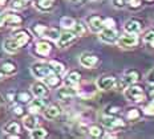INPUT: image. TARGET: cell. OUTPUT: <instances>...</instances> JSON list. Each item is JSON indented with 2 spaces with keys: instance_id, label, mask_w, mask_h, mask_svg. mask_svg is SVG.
Wrapping results in <instances>:
<instances>
[{
  "instance_id": "obj_45",
  "label": "cell",
  "mask_w": 154,
  "mask_h": 139,
  "mask_svg": "<svg viewBox=\"0 0 154 139\" xmlns=\"http://www.w3.org/2000/svg\"><path fill=\"white\" fill-rule=\"evenodd\" d=\"M70 3H73V4H80V3H82V0H70Z\"/></svg>"
},
{
  "instance_id": "obj_1",
  "label": "cell",
  "mask_w": 154,
  "mask_h": 139,
  "mask_svg": "<svg viewBox=\"0 0 154 139\" xmlns=\"http://www.w3.org/2000/svg\"><path fill=\"white\" fill-rule=\"evenodd\" d=\"M124 94H125V98L130 102H134V103H142L146 101V90L142 85L140 83L134 82V83H130L128 85L124 90Z\"/></svg>"
},
{
  "instance_id": "obj_26",
  "label": "cell",
  "mask_w": 154,
  "mask_h": 139,
  "mask_svg": "<svg viewBox=\"0 0 154 139\" xmlns=\"http://www.w3.org/2000/svg\"><path fill=\"white\" fill-rule=\"evenodd\" d=\"M53 2L54 0H35V7L41 12H47L53 8Z\"/></svg>"
},
{
  "instance_id": "obj_22",
  "label": "cell",
  "mask_w": 154,
  "mask_h": 139,
  "mask_svg": "<svg viewBox=\"0 0 154 139\" xmlns=\"http://www.w3.org/2000/svg\"><path fill=\"white\" fill-rule=\"evenodd\" d=\"M38 125V119L36 117V114H32V113H29L28 115H24L23 118V126L27 130H33V128H36Z\"/></svg>"
},
{
  "instance_id": "obj_23",
  "label": "cell",
  "mask_w": 154,
  "mask_h": 139,
  "mask_svg": "<svg viewBox=\"0 0 154 139\" xmlns=\"http://www.w3.org/2000/svg\"><path fill=\"white\" fill-rule=\"evenodd\" d=\"M3 48H4V50L7 53H16V52L20 49V45L17 44V41L14 37H8L3 43Z\"/></svg>"
},
{
  "instance_id": "obj_46",
  "label": "cell",
  "mask_w": 154,
  "mask_h": 139,
  "mask_svg": "<svg viewBox=\"0 0 154 139\" xmlns=\"http://www.w3.org/2000/svg\"><path fill=\"white\" fill-rule=\"evenodd\" d=\"M8 0H0V5H5Z\"/></svg>"
},
{
  "instance_id": "obj_12",
  "label": "cell",
  "mask_w": 154,
  "mask_h": 139,
  "mask_svg": "<svg viewBox=\"0 0 154 139\" xmlns=\"http://www.w3.org/2000/svg\"><path fill=\"white\" fill-rule=\"evenodd\" d=\"M86 25L92 32L98 33L102 28H104V19L100 15H92L86 19Z\"/></svg>"
},
{
  "instance_id": "obj_35",
  "label": "cell",
  "mask_w": 154,
  "mask_h": 139,
  "mask_svg": "<svg viewBox=\"0 0 154 139\" xmlns=\"http://www.w3.org/2000/svg\"><path fill=\"white\" fill-rule=\"evenodd\" d=\"M121 111V107L117 105H109L105 107V111L104 114H108V115H117L118 113Z\"/></svg>"
},
{
  "instance_id": "obj_34",
  "label": "cell",
  "mask_w": 154,
  "mask_h": 139,
  "mask_svg": "<svg viewBox=\"0 0 154 139\" xmlns=\"http://www.w3.org/2000/svg\"><path fill=\"white\" fill-rule=\"evenodd\" d=\"M27 7V0H12L11 2V8L16 9V11H20Z\"/></svg>"
},
{
  "instance_id": "obj_19",
  "label": "cell",
  "mask_w": 154,
  "mask_h": 139,
  "mask_svg": "<svg viewBox=\"0 0 154 139\" xmlns=\"http://www.w3.org/2000/svg\"><path fill=\"white\" fill-rule=\"evenodd\" d=\"M4 21L5 25H9V27H19V25L23 24V17L17 14H14V12H5L4 14Z\"/></svg>"
},
{
  "instance_id": "obj_20",
  "label": "cell",
  "mask_w": 154,
  "mask_h": 139,
  "mask_svg": "<svg viewBox=\"0 0 154 139\" xmlns=\"http://www.w3.org/2000/svg\"><path fill=\"white\" fill-rule=\"evenodd\" d=\"M81 81V73L79 70H72L66 74L65 80H64V85H68V86H76L80 83Z\"/></svg>"
},
{
  "instance_id": "obj_27",
  "label": "cell",
  "mask_w": 154,
  "mask_h": 139,
  "mask_svg": "<svg viewBox=\"0 0 154 139\" xmlns=\"http://www.w3.org/2000/svg\"><path fill=\"white\" fill-rule=\"evenodd\" d=\"M72 29L77 35V37H81V36H85L86 32H88V25H86L84 21L79 20V21L75 23V25H73Z\"/></svg>"
},
{
  "instance_id": "obj_15",
  "label": "cell",
  "mask_w": 154,
  "mask_h": 139,
  "mask_svg": "<svg viewBox=\"0 0 154 139\" xmlns=\"http://www.w3.org/2000/svg\"><path fill=\"white\" fill-rule=\"evenodd\" d=\"M143 28V24L142 21L138 20V19L133 17V19H129L126 23L124 24V29L125 32H128V33H136L138 35L141 31H142Z\"/></svg>"
},
{
  "instance_id": "obj_7",
  "label": "cell",
  "mask_w": 154,
  "mask_h": 139,
  "mask_svg": "<svg viewBox=\"0 0 154 139\" xmlns=\"http://www.w3.org/2000/svg\"><path fill=\"white\" fill-rule=\"evenodd\" d=\"M56 95L60 101H68V99H72V98H75L76 95H79V92H77V88H75V86L64 85V86H60L59 88Z\"/></svg>"
},
{
  "instance_id": "obj_6",
  "label": "cell",
  "mask_w": 154,
  "mask_h": 139,
  "mask_svg": "<svg viewBox=\"0 0 154 139\" xmlns=\"http://www.w3.org/2000/svg\"><path fill=\"white\" fill-rule=\"evenodd\" d=\"M98 37L105 44H116L118 38V33L116 31V28H102L98 32Z\"/></svg>"
},
{
  "instance_id": "obj_10",
  "label": "cell",
  "mask_w": 154,
  "mask_h": 139,
  "mask_svg": "<svg viewBox=\"0 0 154 139\" xmlns=\"http://www.w3.org/2000/svg\"><path fill=\"white\" fill-rule=\"evenodd\" d=\"M51 52H52V45H51V43L47 41V40L37 41L33 47V53L36 54V56H40V57L49 56Z\"/></svg>"
},
{
  "instance_id": "obj_3",
  "label": "cell",
  "mask_w": 154,
  "mask_h": 139,
  "mask_svg": "<svg viewBox=\"0 0 154 139\" xmlns=\"http://www.w3.org/2000/svg\"><path fill=\"white\" fill-rule=\"evenodd\" d=\"M31 73L35 78L37 80H44L48 74L53 73L52 69H51L49 64H45V62H35L32 64L31 66Z\"/></svg>"
},
{
  "instance_id": "obj_30",
  "label": "cell",
  "mask_w": 154,
  "mask_h": 139,
  "mask_svg": "<svg viewBox=\"0 0 154 139\" xmlns=\"http://www.w3.org/2000/svg\"><path fill=\"white\" fill-rule=\"evenodd\" d=\"M88 134L93 138H101L104 137V128L98 125H92L88 127Z\"/></svg>"
},
{
  "instance_id": "obj_13",
  "label": "cell",
  "mask_w": 154,
  "mask_h": 139,
  "mask_svg": "<svg viewBox=\"0 0 154 139\" xmlns=\"http://www.w3.org/2000/svg\"><path fill=\"white\" fill-rule=\"evenodd\" d=\"M48 102L45 98H40V97H36L35 99H31L29 106H28V111L32 113V114H38V113L44 111V109L47 107Z\"/></svg>"
},
{
  "instance_id": "obj_21",
  "label": "cell",
  "mask_w": 154,
  "mask_h": 139,
  "mask_svg": "<svg viewBox=\"0 0 154 139\" xmlns=\"http://www.w3.org/2000/svg\"><path fill=\"white\" fill-rule=\"evenodd\" d=\"M43 81L45 82V85L48 86V88H59V86L61 85V82H63L61 76H59V74H56V73L48 74Z\"/></svg>"
},
{
  "instance_id": "obj_42",
  "label": "cell",
  "mask_w": 154,
  "mask_h": 139,
  "mask_svg": "<svg viewBox=\"0 0 154 139\" xmlns=\"http://www.w3.org/2000/svg\"><path fill=\"white\" fill-rule=\"evenodd\" d=\"M7 99H8L9 102L15 101V99H16V95H15V93H8V94H7Z\"/></svg>"
},
{
  "instance_id": "obj_4",
  "label": "cell",
  "mask_w": 154,
  "mask_h": 139,
  "mask_svg": "<svg viewBox=\"0 0 154 139\" xmlns=\"http://www.w3.org/2000/svg\"><path fill=\"white\" fill-rule=\"evenodd\" d=\"M117 44L121 48H125V49H131V48L138 45V36L136 33H128L126 32V33L118 36Z\"/></svg>"
},
{
  "instance_id": "obj_36",
  "label": "cell",
  "mask_w": 154,
  "mask_h": 139,
  "mask_svg": "<svg viewBox=\"0 0 154 139\" xmlns=\"http://www.w3.org/2000/svg\"><path fill=\"white\" fill-rule=\"evenodd\" d=\"M45 28H47V25H44V24H35L33 27H32V32H33L37 37H43V33H44V31H45Z\"/></svg>"
},
{
  "instance_id": "obj_24",
  "label": "cell",
  "mask_w": 154,
  "mask_h": 139,
  "mask_svg": "<svg viewBox=\"0 0 154 139\" xmlns=\"http://www.w3.org/2000/svg\"><path fill=\"white\" fill-rule=\"evenodd\" d=\"M48 64H49L52 72L56 73V74H59V76H63V74L65 73V70H66L65 64H63L61 61H59V60H51Z\"/></svg>"
},
{
  "instance_id": "obj_11",
  "label": "cell",
  "mask_w": 154,
  "mask_h": 139,
  "mask_svg": "<svg viewBox=\"0 0 154 139\" xmlns=\"http://www.w3.org/2000/svg\"><path fill=\"white\" fill-rule=\"evenodd\" d=\"M31 92L35 97H40V98H47L49 95V88L45 85L44 81H36L32 83Z\"/></svg>"
},
{
  "instance_id": "obj_39",
  "label": "cell",
  "mask_w": 154,
  "mask_h": 139,
  "mask_svg": "<svg viewBox=\"0 0 154 139\" xmlns=\"http://www.w3.org/2000/svg\"><path fill=\"white\" fill-rule=\"evenodd\" d=\"M24 107H23V105L21 103H19V105H16L15 107H14V113H15V115H19V117H21V115H24Z\"/></svg>"
},
{
  "instance_id": "obj_29",
  "label": "cell",
  "mask_w": 154,
  "mask_h": 139,
  "mask_svg": "<svg viewBox=\"0 0 154 139\" xmlns=\"http://www.w3.org/2000/svg\"><path fill=\"white\" fill-rule=\"evenodd\" d=\"M59 36H60V31L57 29V28L47 27L45 31H44V33H43L44 38H48V40H52V41H56L57 38H59Z\"/></svg>"
},
{
  "instance_id": "obj_28",
  "label": "cell",
  "mask_w": 154,
  "mask_h": 139,
  "mask_svg": "<svg viewBox=\"0 0 154 139\" xmlns=\"http://www.w3.org/2000/svg\"><path fill=\"white\" fill-rule=\"evenodd\" d=\"M141 115H142V113H141V110L137 109V107H129L126 111V118H128V121H130V122L140 121Z\"/></svg>"
},
{
  "instance_id": "obj_17",
  "label": "cell",
  "mask_w": 154,
  "mask_h": 139,
  "mask_svg": "<svg viewBox=\"0 0 154 139\" xmlns=\"http://www.w3.org/2000/svg\"><path fill=\"white\" fill-rule=\"evenodd\" d=\"M61 106L57 105V103H51V105H47V107L44 109V117L47 119H56L57 117L61 115Z\"/></svg>"
},
{
  "instance_id": "obj_25",
  "label": "cell",
  "mask_w": 154,
  "mask_h": 139,
  "mask_svg": "<svg viewBox=\"0 0 154 139\" xmlns=\"http://www.w3.org/2000/svg\"><path fill=\"white\" fill-rule=\"evenodd\" d=\"M20 130H21V126L16 121L8 122V123H5L4 127H3V131H4L5 134H20Z\"/></svg>"
},
{
  "instance_id": "obj_8",
  "label": "cell",
  "mask_w": 154,
  "mask_h": 139,
  "mask_svg": "<svg viewBox=\"0 0 154 139\" xmlns=\"http://www.w3.org/2000/svg\"><path fill=\"white\" fill-rule=\"evenodd\" d=\"M116 82H117V78H116L114 76H102V77H98L97 78L96 86H97V89L108 92V90L116 88Z\"/></svg>"
},
{
  "instance_id": "obj_41",
  "label": "cell",
  "mask_w": 154,
  "mask_h": 139,
  "mask_svg": "<svg viewBox=\"0 0 154 139\" xmlns=\"http://www.w3.org/2000/svg\"><path fill=\"white\" fill-rule=\"evenodd\" d=\"M146 81L150 83V85L154 86V68H153V69H150L149 73L146 74Z\"/></svg>"
},
{
  "instance_id": "obj_43",
  "label": "cell",
  "mask_w": 154,
  "mask_h": 139,
  "mask_svg": "<svg viewBox=\"0 0 154 139\" xmlns=\"http://www.w3.org/2000/svg\"><path fill=\"white\" fill-rule=\"evenodd\" d=\"M7 138H9V139H19L20 138V134H7Z\"/></svg>"
},
{
  "instance_id": "obj_38",
  "label": "cell",
  "mask_w": 154,
  "mask_h": 139,
  "mask_svg": "<svg viewBox=\"0 0 154 139\" xmlns=\"http://www.w3.org/2000/svg\"><path fill=\"white\" fill-rule=\"evenodd\" d=\"M104 28H116V21L112 17L104 19Z\"/></svg>"
},
{
  "instance_id": "obj_44",
  "label": "cell",
  "mask_w": 154,
  "mask_h": 139,
  "mask_svg": "<svg viewBox=\"0 0 154 139\" xmlns=\"http://www.w3.org/2000/svg\"><path fill=\"white\" fill-rule=\"evenodd\" d=\"M5 25V21H4V14H0V28L4 27Z\"/></svg>"
},
{
  "instance_id": "obj_18",
  "label": "cell",
  "mask_w": 154,
  "mask_h": 139,
  "mask_svg": "<svg viewBox=\"0 0 154 139\" xmlns=\"http://www.w3.org/2000/svg\"><path fill=\"white\" fill-rule=\"evenodd\" d=\"M126 85H130V83H134V82H138L140 81V72L137 69H133V68H130V69H126L124 72V76L122 78Z\"/></svg>"
},
{
  "instance_id": "obj_14",
  "label": "cell",
  "mask_w": 154,
  "mask_h": 139,
  "mask_svg": "<svg viewBox=\"0 0 154 139\" xmlns=\"http://www.w3.org/2000/svg\"><path fill=\"white\" fill-rule=\"evenodd\" d=\"M12 37L17 41V44L20 45V48L28 45L31 43V40H32V35L27 29H17V31H15L14 35H12Z\"/></svg>"
},
{
  "instance_id": "obj_5",
  "label": "cell",
  "mask_w": 154,
  "mask_h": 139,
  "mask_svg": "<svg viewBox=\"0 0 154 139\" xmlns=\"http://www.w3.org/2000/svg\"><path fill=\"white\" fill-rule=\"evenodd\" d=\"M76 38H77V35L75 33V32L70 31V29H65L64 32H60V36L56 40L57 47L59 48H66V47H69V45H72L73 43H75Z\"/></svg>"
},
{
  "instance_id": "obj_2",
  "label": "cell",
  "mask_w": 154,
  "mask_h": 139,
  "mask_svg": "<svg viewBox=\"0 0 154 139\" xmlns=\"http://www.w3.org/2000/svg\"><path fill=\"white\" fill-rule=\"evenodd\" d=\"M101 123L104 127H106L108 130H118V128H125L126 123L122 118L117 117V115H108L104 114L101 117Z\"/></svg>"
},
{
  "instance_id": "obj_49",
  "label": "cell",
  "mask_w": 154,
  "mask_h": 139,
  "mask_svg": "<svg viewBox=\"0 0 154 139\" xmlns=\"http://www.w3.org/2000/svg\"><path fill=\"white\" fill-rule=\"evenodd\" d=\"M89 2H96V0H89Z\"/></svg>"
},
{
  "instance_id": "obj_37",
  "label": "cell",
  "mask_w": 154,
  "mask_h": 139,
  "mask_svg": "<svg viewBox=\"0 0 154 139\" xmlns=\"http://www.w3.org/2000/svg\"><path fill=\"white\" fill-rule=\"evenodd\" d=\"M143 41L147 44H150V43H153L154 41V28H152V29H149V31H146L145 33H143Z\"/></svg>"
},
{
  "instance_id": "obj_32",
  "label": "cell",
  "mask_w": 154,
  "mask_h": 139,
  "mask_svg": "<svg viewBox=\"0 0 154 139\" xmlns=\"http://www.w3.org/2000/svg\"><path fill=\"white\" fill-rule=\"evenodd\" d=\"M75 23L76 20L73 17H70V16H63L60 19V25H61V28H64V29H72Z\"/></svg>"
},
{
  "instance_id": "obj_33",
  "label": "cell",
  "mask_w": 154,
  "mask_h": 139,
  "mask_svg": "<svg viewBox=\"0 0 154 139\" xmlns=\"http://www.w3.org/2000/svg\"><path fill=\"white\" fill-rule=\"evenodd\" d=\"M16 99H17L19 103L24 105V103H29L32 99V94L29 92H20L16 94Z\"/></svg>"
},
{
  "instance_id": "obj_48",
  "label": "cell",
  "mask_w": 154,
  "mask_h": 139,
  "mask_svg": "<svg viewBox=\"0 0 154 139\" xmlns=\"http://www.w3.org/2000/svg\"><path fill=\"white\" fill-rule=\"evenodd\" d=\"M145 2H147V3H154V0H145Z\"/></svg>"
},
{
  "instance_id": "obj_47",
  "label": "cell",
  "mask_w": 154,
  "mask_h": 139,
  "mask_svg": "<svg viewBox=\"0 0 154 139\" xmlns=\"http://www.w3.org/2000/svg\"><path fill=\"white\" fill-rule=\"evenodd\" d=\"M4 78H5V76H4V74H3L2 72H0V81H3Z\"/></svg>"
},
{
  "instance_id": "obj_31",
  "label": "cell",
  "mask_w": 154,
  "mask_h": 139,
  "mask_svg": "<svg viewBox=\"0 0 154 139\" xmlns=\"http://www.w3.org/2000/svg\"><path fill=\"white\" fill-rule=\"evenodd\" d=\"M48 137V131L44 127H36L33 130H31V138L33 139H43Z\"/></svg>"
},
{
  "instance_id": "obj_16",
  "label": "cell",
  "mask_w": 154,
  "mask_h": 139,
  "mask_svg": "<svg viewBox=\"0 0 154 139\" xmlns=\"http://www.w3.org/2000/svg\"><path fill=\"white\" fill-rule=\"evenodd\" d=\"M0 72L5 77L14 76V74L17 73V64L12 60H3L0 62Z\"/></svg>"
},
{
  "instance_id": "obj_9",
  "label": "cell",
  "mask_w": 154,
  "mask_h": 139,
  "mask_svg": "<svg viewBox=\"0 0 154 139\" xmlns=\"http://www.w3.org/2000/svg\"><path fill=\"white\" fill-rule=\"evenodd\" d=\"M79 61H80V65L81 66L91 69V68H94L96 65H97L100 59H98L97 54L91 53V52H85V53H82L81 56H80Z\"/></svg>"
},
{
  "instance_id": "obj_40",
  "label": "cell",
  "mask_w": 154,
  "mask_h": 139,
  "mask_svg": "<svg viewBox=\"0 0 154 139\" xmlns=\"http://www.w3.org/2000/svg\"><path fill=\"white\" fill-rule=\"evenodd\" d=\"M112 4L116 8H125L126 7V0H112Z\"/></svg>"
}]
</instances>
